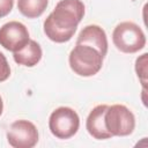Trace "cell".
Listing matches in <instances>:
<instances>
[{"label":"cell","instance_id":"cell-1","mask_svg":"<svg viewBox=\"0 0 148 148\" xmlns=\"http://www.w3.org/2000/svg\"><path fill=\"white\" fill-rule=\"evenodd\" d=\"M83 16L84 3L81 0H60L44 21V34L54 43L68 42Z\"/></svg>","mask_w":148,"mask_h":148},{"label":"cell","instance_id":"cell-2","mask_svg":"<svg viewBox=\"0 0 148 148\" xmlns=\"http://www.w3.org/2000/svg\"><path fill=\"white\" fill-rule=\"evenodd\" d=\"M104 57L92 46L84 44H76L71 51L68 62L71 69L84 77L94 76L103 66Z\"/></svg>","mask_w":148,"mask_h":148},{"label":"cell","instance_id":"cell-3","mask_svg":"<svg viewBox=\"0 0 148 148\" xmlns=\"http://www.w3.org/2000/svg\"><path fill=\"white\" fill-rule=\"evenodd\" d=\"M112 42L123 53H135L146 45V35L134 22L125 21L116 25L112 32Z\"/></svg>","mask_w":148,"mask_h":148},{"label":"cell","instance_id":"cell-4","mask_svg":"<svg viewBox=\"0 0 148 148\" xmlns=\"http://www.w3.org/2000/svg\"><path fill=\"white\" fill-rule=\"evenodd\" d=\"M104 121L106 130L112 136H127L135 128V117L133 112L123 104H113L108 106Z\"/></svg>","mask_w":148,"mask_h":148},{"label":"cell","instance_id":"cell-5","mask_svg":"<svg viewBox=\"0 0 148 148\" xmlns=\"http://www.w3.org/2000/svg\"><path fill=\"white\" fill-rule=\"evenodd\" d=\"M80 127V118L75 110L68 106L57 108L50 116L49 128L58 139H69L76 134Z\"/></svg>","mask_w":148,"mask_h":148},{"label":"cell","instance_id":"cell-6","mask_svg":"<svg viewBox=\"0 0 148 148\" xmlns=\"http://www.w3.org/2000/svg\"><path fill=\"white\" fill-rule=\"evenodd\" d=\"M37 127L29 120H15L7 131V141L14 148H32L38 142Z\"/></svg>","mask_w":148,"mask_h":148},{"label":"cell","instance_id":"cell-7","mask_svg":"<svg viewBox=\"0 0 148 148\" xmlns=\"http://www.w3.org/2000/svg\"><path fill=\"white\" fill-rule=\"evenodd\" d=\"M30 40L27 27L18 21H9L0 28V45L10 52L20 51Z\"/></svg>","mask_w":148,"mask_h":148},{"label":"cell","instance_id":"cell-8","mask_svg":"<svg viewBox=\"0 0 148 148\" xmlns=\"http://www.w3.org/2000/svg\"><path fill=\"white\" fill-rule=\"evenodd\" d=\"M76 44H84L95 47L103 57L108 53V38L105 31L97 24L84 27L76 38Z\"/></svg>","mask_w":148,"mask_h":148},{"label":"cell","instance_id":"cell-9","mask_svg":"<svg viewBox=\"0 0 148 148\" xmlns=\"http://www.w3.org/2000/svg\"><path fill=\"white\" fill-rule=\"evenodd\" d=\"M109 105L101 104L95 106L88 114L87 121H86V128L88 133L96 140H105L112 138L111 133L106 130L105 121H104V114Z\"/></svg>","mask_w":148,"mask_h":148},{"label":"cell","instance_id":"cell-10","mask_svg":"<svg viewBox=\"0 0 148 148\" xmlns=\"http://www.w3.org/2000/svg\"><path fill=\"white\" fill-rule=\"evenodd\" d=\"M43 56V51L40 45L34 40L30 39L24 47H22L20 51H16L13 53L14 61L21 66L25 67H34L36 66Z\"/></svg>","mask_w":148,"mask_h":148},{"label":"cell","instance_id":"cell-11","mask_svg":"<svg viewBox=\"0 0 148 148\" xmlns=\"http://www.w3.org/2000/svg\"><path fill=\"white\" fill-rule=\"evenodd\" d=\"M49 0H17L20 13L28 18L39 17L46 9Z\"/></svg>","mask_w":148,"mask_h":148},{"label":"cell","instance_id":"cell-12","mask_svg":"<svg viewBox=\"0 0 148 148\" xmlns=\"http://www.w3.org/2000/svg\"><path fill=\"white\" fill-rule=\"evenodd\" d=\"M148 64V54L143 53L135 60V72L142 86V89H147V65Z\"/></svg>","mask_w":148,"mask_h":148},{"label":"cell","instance_id":"cell-13","mask_svg":"<svg viewBox=\"0 0 148 148\" xmlns=\"http://www.w3.org/2000/svg\"><path fill=\"white\" fill-rule=\"evenodd\" d=\"M10 76V67L7 58L2 52H0V82L6 81Z\"/></svg>","mask_w":148,"mask_h":148},{"label":"cell","instance_id":"cell-14","mask_svg":"<svg viewBox=\"0 0 148 148\" xmlns=\"http://www.w3.org/2000/svg\"><path fill=\"white\" fill-rule=\"evenodd\" d=\"M14 6V0H0V18L7 16Z\"/></svg>","mask_w":148,"mask_h":148},{"label":"cell","instance_id":"cell-15","mask_svg":"<svg viewBox=\"0 0 148 148\" xmlns=\"http://www.w3.org/2000/svg\"><path fill=\"white\" fill-rule=\"evenodd\" d=\"M2 110H3V102H2V98H1V96H0V116H1V113H2Z\"/></svg>","mask_w":148,"mask_h":148}]
</instances>
